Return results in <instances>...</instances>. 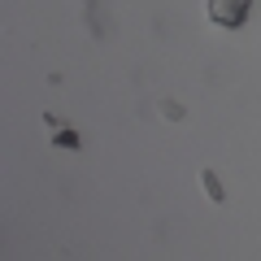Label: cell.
Instances as JSON below:
<instances>
[{
	"instance_id": "1",
	"label": "cell",
	"mask_w": 261,
	"mask_h": 261,
	"mask_svg": "<svg viewBox=\"0 0 261 261\" xmlns=\"http://www.w3.org/2000/svg\"><path fill=\"white\" fill-rule=\"evenodd\" d=\"M205 13H209V22H214V27L235 31V27H244V22H248L252 0H205Z\"/></svg>"
},
{
	"instance_id": "2",
	"label": "cell",
	"mask_w": 261,
	"mask_h": 261,
	"mask_svg": "<svg viewBox=\"0 0 261 261\" xmlns=\"http://www.w3.org/2000/svg\"><path fill=\"white\" fill-rule=\"evenodd\" d=\"M200 183H205V192L214 196V200H222V187H218V174H209V170H200Z\"/></svg>"
}]
</instances>
